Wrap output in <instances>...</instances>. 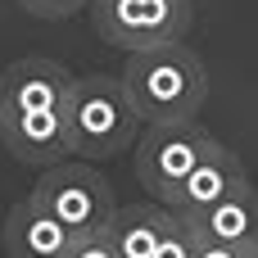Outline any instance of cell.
I'll return each mask as SVG.
<instances>
[{
	"label": "cell",
	"mask_w": 258,
	"mask_h": 258,
	"mask_svg": "<svg viewBox=\"0 0 258 258\" xmlns=\"http://www.w3.org/2000/svg\"><path fill=\"white\" fill-rule=\"evenodd\" d=\"M0 141L27 168H54L63 159H77L73 132H68V104L32 109V113H0Z\"/></svg>",
	"instance_id": "cell-6"
},
{
	"label": "cell",
	"mask_w": 258,
	"mask_h": 258,
	"mask_svg": "<svg viewBox=\"0 0 258 258\" xmlns=\"http://www.w3.org/2000/svg\"><path fill=\"white\" fill-rule=\"evenodd\" d=\"M168 218H172V209L163 200L159 204H127V209H118L109 236L122 258H154L163 231H168Z\"/></svg>",
	"instance_id": "cell-11"
},
{
	"label": "cell",
	"mask_w": 258,
	"mask_h": 258,
	"mask_svg": "<svg viewBox=\"0 0 258 258\" xmlns=\"http://www.w3.org/2000/svg\"><path fill=\"white\" fill-rule=\"evenodd\" d=\"M200 245H204V231L195 227V218L186 213H172L168 218V231L159 240L154 258H200Z\"/></svg>",
	"instance_id": "cell-12"
},
{
	"label": "cell",
	"mask_w": 258,
	"mask_h": 258,
	"mask_svg": "<svg viewBox=\"0 0 258 258\" xmlns=\"http://www.w3.org/2000/svg\"><path fill=\"white\" fill-rule=\"evenodd\" d=\"M195 227L209 236V240H222V245H254L258 240V186L245 181L236 195H227L218 209H209L204 218H195Z\"/></svg>",
	"instance_id": "cell-10"
},
{
	"label": "cell",
	"mask_w": 258,
	"mask_h": 258,
	"mask_svg": "<svg viewBox=\"0 0 258 258\" xmlns=\"http://www.w3.org/2000/svg\"><path fill=\"white\" fill-rule=\"evenodd\" d=\"M36 204H45L63 227H73L77 236H91V231H109L113 218H118V200H113V186L91 168V159H63L54 168H41L36 186L27 190Z\"/></svg>",
	"instance_id": "cell-4"
},
{
	"label": "cell",
	"mask_w": 258,
	"mask_h": 258,
	"mask_svg": "<svg viewBox=\"0 0 258 258\" xmlns=\"http://www.w3.org/2000/svg\"><path fill=\"white\" fill-rule=\"evenodd\" d=\"M23 14L32 18H45V23H59V18H73L77 9H91V0H14Z\"/></svg>",
	"instance_id": "cell-13"
},
{
	"label": "cell",
	"mask_w": 258,
	"mask_h": 258,
	"mask_svg": "<svg viewBox=\"0 0 258 258\" xmlns=\"http://www.w3.org/2000/svg\"><path fill=\"white\" fill-rule=\"evenodd\" d=\"M68 91H73V73L59 59L27 54L0 73V113H32V109L68 104Z\"/></svg>",
	"instance_id": "cell-7"
},
{
	"label": "cell",
	"mask_w": 258,
	"mask_h": 258,
	"mask_svg": "<svg viewBox=\"0 0 258 258\" xmlns=\"http://www.w3.org/2000/svg\"><path fill=\"white\" fill-rule=\"evenodd\" d=\"M240 258H258V240H254V245H245V249H240Z\"/></svg>",
	"instance_id": "cell-16"
},
{
	"label": "cell",
	"mask_w": 258,
	"mask_h": 258,
	"mask_svg": "<svg viewBox=\"0 0 258 258\" xmlns=\"http://www.w3.org/2000/svg\"><path fill=\"white\" fill-rule=\"evenodd\" d=\"M77 231L63 227L45 204L23 195L5 213V258H63L73 249Z\"/></svg>",
	"instance_id": "cell-8"
},
{
	"label": "cell",
	"mask_w": 258,
	"mask_h": 258,
	"mask_svg": "<svg viewBox=\"0 0 258 258\" xmlns=\"http://www.w3.org/2000/svg\"><path fill=\"white\" fill-rule=\"evenodd\" d=\"M195 0H91L95 32L118 50H150L190 32Z\"/></svg>",
	"instance_id": "cell-5"
},
{
	"label": "cell",
	"mask_w": 258,
	"mask_h": 258,
	"mask_svg": "<svg viewBox=\"0 0 258 258\" xmlns=\"http://www.w3.org/2000/svg\"><path fill=\"white\" fill-rule=\"evenodd\" d=\"M200 258H240V249H236V245H222V240H209V236H204Z\"/></svg>",
	"instance_id": "cell-15"
},
{
	"label": "cell",
	"mask_w": 258,
	"mask_h": 258,
	"mask_svg": "<svg viewBox=\"0 0 258 258\" xmlns=\"http://www.w3.org/2000/svg\"><path fill=\"white\" fill-rule=\"evenodd\" d=\"M222 141L200 127V118L186 122H145L141 141H136V181L154 195V200H172L177 186L218 150Z\"/></svg>",
	"instance_id": "cell-3"
},
{
	"label": "cell",
	"mask_w": 258,
	"mask_h": 258,
	"mask_svg": "<svg viewBox=\"0 0 258 258\" xmlns=\"http://www.w3.org/2000/svg\"><path fill=\"white\" fill-rule=\"evenodd\" d=\"M63 258H122V254H118V245H113L109 231H91V236H77Z\"/></svg>",
	"instance_id": "cell-14"
},
{
	"label": "cell",
	"mask_w": 258,
	"mask_h": 258,
	"mask_svg": "<svg viewBox=\"0 0 258 258\" xmlns=\"http://www.w3.org/2000/svg\"><path fill=\"white\" fill-rule=\"evenodd\" d=\"M122 82L145 122H186L200 118L209 100V68L186 41L132 50L122 63Z\"/></svg>",
	"instance_id": "cell-1"
},
{
	"label": "cell",
	"mask_w": 258,
	"mask_h": 258,
	"mask_svg": "<svg viewBox=\"0 0 258 258\" xmlns=\"http://www.w3.org/2000/svg\"><path fill=\"white\" fill-rule=\"evenodd\" d=\"M249 181V172H245V163L227 150V145H218L181 186H177V195L168 200V209L172 213H186V218H204L209 209H218L227 195H236L240 186Z\"/></svg>",
	"instance_id": "cell-9"
},
{
	"label": "cell",
	"mask_w": 258,
	"mask_h": 258,
	"mask_svg": "<svg viewBox=\"0 0 258 258\" xmlns=\"http://www.w3.org/2000/svg\"><path fill=\"white\" fill-rule=\"evenodd\" d=\"M68 132H73V150L77 159L104 163L122 150H132L145 132V118L122 82L109 73H91V77H73L68 91Z\"/></svg>",
	"instance_id": "cell-2"
}]
</instances>
